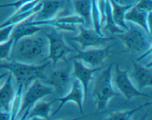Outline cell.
Segmentation results:
<instances>
[{
	"label": "cell",
	"instance_id": "6da1fadb",
	"mask_svg": "<svg viewBox=\"0 0 152 120\" xmlns=\"http://www.w3.org/2000/svg\"><path fill=\"white\" fill-rule=\"evenodd\" d=\"M12 50L14 60L37 64L46 61L48 54V43L47 38L36 33L19 39L13 46Z\"/></svg>",
	"mask_w": 152,
	"mask_h": 120
},
{
	"label": "cell",
	"instance_id": "7a4b0ae2",
	"mask_svg": "<svg viewBox=\"0 0 152 120\" xmlns=\"http://www.w3.org/2000/svg\"><path fill=\"white\" fill-rule=\"evenodd\" d=\"M49 64L50 61L44 62L42 64H30L13 60L0 64V69L9 71L18 85H22L24 88H27L36 80L46 79L44 72Z\"/></svg>",
	"mask_w": 152,
	"mask_h": 120
},
{
	"label": "cell",
	"instance_id": "3957f363",
	"mask_svg": "<svg viewBox=\"0 0 152 120\" xmlns=\"http://www.w3.org/2000/svg\"><path fill=\"white\" fill-rule=\"evenodd\" d=\"M115 63L105 66L95 81L94 87L92 91V97L96 106L95 114L101 113L106 109L108 102L115 97H120L121 94L114 89L112 83L113 66Z\"/></svg>",
	"mask_w": 152,
	"mask_h": 120
},
{
	"label": "cell",
	"instance_id": "277c9868",
	"mask_svg": "<svg viewBox=\"0 0 152 120\" xmlns=\"http://www.w3.org/2000/svg\"><path fill=\"white\" fill-rule=\"evenodd\" d=\"M128 29L123 33L117 34L118 38L125 45L126 52L143 53L151 48V36L138 25L129 22Z\"/></svg>",
	"mask_w": 152,
	"mask_h": 120
},
{
	"label": "cell",
	"instance_id": "5b68a950",
	"mask_svg": "<svg viewBox=\"0 0 152 120\" xmlns=\"http://www.w3.org/2000/svg\"><path fill=\"white\" fill-rule=\"evenodd\" d=\"M53 93V88L48 86L39 81L36 80L31 83L25 94L22 95V104L17 117L20 119H26L27 115L30 109L35 103L42 100L45 97L52 94Z\"/></svg>",
	"mask_w": 152,
	"mask_h": 120
},
{
	"label": "cell",
	"instance_id": "8992f818",
	"mask_svg": "<svg viewBox=\"0 0 152 120\" xmlns=\"http://www.w3.org/2000/svg\"><path fill=\"white\" fill-rule=\"evenodd\" d=\"M44 35L48 43V54L46 60L52 61L54 66L60 60L68 63L67 56L69 53L74 52V50L68 47L65 43L62 34L53 28L50 32H45Z\"/></svg>",
	"mask_w": 152,
	"mask_h": 120
},
{
	"label": "cell",
	"instance_id": "52a82bcc",
	"mask_svg": "<svg viewBox=\"0 0 152 120\" xmlns=\"http://www.w3.org/2000/svg\"><path fill=\"white\" fill-rule=\"evenodd\" d=\"M34 17V15H33L27 19L26 22L28 24L51 27L59 31L76 32L77 25L84 24V20L78 15L60 16L48 20H33Z\"/></svg>",
	"mask_w": 152,
	"mask_h": 120
},
{
	"label": "cell",
	"instance_id": "ba28073f",
	"mask_svg": "<svg viewBox=\"0 0 152 120\" xmlns=\"http://www.w3.org/2000/svg\"><path fill=\"white\" fill-rule=\"evenodd\" d=\"M129 70H122L118 64L115 66V73H114V83L117 89L126 100L130 101L132 99L136 97H146L150 98V96L142 91H139L132 82L129 75Z\"/></svg>",
	"mask_w": 152,
	"mask_h": 120
},
{
	"label": "cell",
	"instance_id": "9c48e42d",
	"mask_svg": "<svg viewBox=\"0 0 152 120\" xmlns=\"http://www.w3.org/2000/svg\"><path fill=\"white\" fill-rule=\"evenodd\" d=\"M78 28L80 30L78 35L69 38V40L78 43L83 50L88 48H98L113 40V38H106L99 35L92 28L85 27L82 24H79Z\"/></svg>",
	"mask_w": 152,
	"mask_h": 120
},
{
	"label": "cell",
	"instance_id": "30bf717a",
	"mask_svg": "<svg viewBox=\"0 0 152 120\" xmlns=\"http://www.w3.org/2000/svg\"><path fill=\"white\" fill-rule=\"evenodd\" d=\"M112 46H108L105 48H91L86 50H79L74 47V50L77 52V55L71 57L73 60H79L90 65L92 68L96 67L102 64L108 57Z\"/></svg>",
	"mask_w": 152,
	"mask_h": 120
},
{
	"label": "cell",
	"instance_id": "8fae6325",
	"mask_svg": "<svg viewBox=\"0 0 152 120\" xmlns=\"http://www.w3.org/2000/svg\"><path fill=\"white\" fill-rule=\"evenodd\" d=\"M41 9L34 14L36 20H48L68 14L63 0H41ZM33 19V20H34Z\"/></svg>",
	"mask_w": 152,
	"mask_h": 120
},
{
	"label": "cell",
	"instance_id": "7c38bea8",
	"mask_svg": "<svg viewBox=\"0 0 152 120\" xmlns=\"http://www.w3.org/2000/svg\"><path fill=\"white\" fill-rule=\"evenodd\" d=\"M54 101H58L60 103H59L56 110H55L54 112L52 114V116H55L56 114L59 113L61 109H62V107L68 102H73L75 104H77L80 112L82 114H83V104L85 103L84 93H83V86H82L80 81L77 79L74 80L72 81V83H71V88L68 91V93L65 95L56 99Z\"/></svg>",
	"mask_w": 152,
	"mask_h": 120
},
{
	"label": "cell",
	"instance_id": "4fadbf2b",
	"mask_svg": "<svg viewBox=\"0 0 152 120\" xmlns=\"http://www.w3.org/2000/svg\"><path fill=\"white\" fill-rule=\"evenodd\" d=\"M46 83L53 88V92L59 97H62L68 93L71 88L72 79L68 70L56 69L46 78Z\"/></svg>",
	"mask_w": 152,
	"mask_h": 120
},
{
	"label": "cell",
	"instance_id": "5bb4252c",
	"mask_svg": "<svg viewBox=\"0 0 152 120\" xmlns=\"http://www.w3.org/2000/svg\"><path fill=\"white\" fill-rule=\"evenodd\" d=\"M104 67H94L91 69V68L85 66L84 63L81 60H74V63H73L72 75L75 78V79L80 81L83 86L85 103H86V98H87L89 84H90L91 81L94 80V75L96 72L102 70Z\"/></svg>",
	"mask_w": 152,
	"mask_h": 120
},
{
	"label": "cell",
	"instance_id": "9a60e30c",
	"mask_svg": "<svg viewBox=\"0 0 152 120\" xmlns=\"http://www.w3.org/2000/svg\"><path fill=\"white\" fill-rule=\"evenodd\" d=\"M135 83V86L142 91L152 86V71L151 68L145 67L137 62L132 60V72L129 75Z\"/></svg>",
	"mask_w": 152,
	"mask_h": 120
},
{
	"label": "cell",
	"instance_id": "2e32d148",
	"mask_svg": "<svg viewBox=\"0 0 152 120\" xmlns=\"http://www.w3.org/2000/svg\"><path fill=\"white\" fill-rule=\"evenodd\" d=\"M151 12H145L138 9L134 5L126 12L125 20L128 22H132L138 25L151 36Z\"/></svg>",
	"mask_w": 152,
	"mask_h": 120
},
{
	"label": "cell",
	"instance_id": "e0dca14e",
	"mask_svg": "<svg viewBox=\"0 0 152 120\" xmlns=\"http://www.w3.org/2000/svg\"><path fill=\"white\" fill-rule=\"evenodd\" d=\"M15 91L13 84V76L11 73L9 72L5 83L0 88V111L10 112Z\"/></svg>",
	"mask_w": 152,
	"mask_h": 120
},
{
	"label": "cell",
	"instance_id": "ac0fdd59",
	"mask_svg": "<svg viewBox=\"0 0 152 120\" xmlns=\"http://www.w3.org/2000/svg\"><path fill=\"white\" fill-rule=\"evenodd\" d=\"M48 29V27L45 26H37V25L28 24L26 20L20 23L15 24L11 32L10 38L13 39V46L16 44L18 41L24 37L29 36L39 32L42 30Z\"/></svg>",
	"mask_w": 152,
	"mask_h": 120
},
{
	"label": "cell",
	"instance_id": "d6986e66",
	"mask_svg": "<svg viewBox=\"0 0 152 120\" xmlns=\"http://www.w3.org/2000/svg\"><path fill=\"white\" fill-rule=\"evenodd\" d=\"M77 15L84 20L86 27L92 28L91 0H71Z\"/></svg>",
	"mask_w": 152,
	"mask_h": 120
},
{
	"label": "cell",
	"instance_id": "ffe728a7",
	"mask_svg": "<svg viewBox=\"0 0 152 120\" xmlns=\"http://www.w3.org/2000/svg\"><path fill=\"white\" fill-rule=\"evenodd\" d=\"M53 103H55L54 100L52 102H45L42 100L38 101L30 109L26 119H49L51 106Z\"/></svg>",
	"mask_w": 152,
	"mask_h": 120
},
{
	"label": "cell",
	"instance_id": "44dd1931",
	"mask_svg": "<svg viewBox=\"0 0 152 120\" xmlns=\"http://www.w3.org/2000/svg\"><path fill=\"white\" fill-rule=\"evenodd\" d=\"M112 9L113 19L116 24L124 30L128 29V25L125 20V15L126 12L134 5V4L129 5H123L121 3H119L116 0H109Z\"/></svg>",
	"mask_w": 152,
	"mask_h": 120
},
{
	"label": "cell",
	"instance_id": "7402d4cb",
	"mask_svg": "<svg viewBox=\"0 0 152 120\" xmlns=\"http://www.w3.org/2000/svg\"><path fill=\"white\" fill-rule=\"evenodd\" d=\"M41 7L42 3L41 1H40L35 7H33L31 10H28V11H16V10L15 13L11 16H10L7 20L4 21L1 24H0V28L8 26V25L17 24L20 22L27 20L31 16L36 14L41 9Z\"/></svg>",
	"mask_w": 152,
	"mask_h": 120
},
{
	"label": "cell",
	"instance_id": "603a6c76",
	"mask_svg": "<svg viewBox=\"0 0 152 120\" xmlns=\"http://www.w3.org/2000/svg\"><path fill=\"white\" fill-rule=\"evenodd\" d=\"M105 23L103 26L105 29L109 31L111 35H117V34L123 33L125 30L120 27L117 26L114 22L113 19L112 9H111V4L109 0H106V7H105Z\"/></svg>",
	"mask_w": 152,
	"mask_h": 120
},
{
	"label": "cell",
	"instance_id": "cb8c5ba5",
	"mask_svg": "<svg viewBox=\"0 0 152 120\" xmlns=\"http://www.w3.org/2000/svg\"><path fill=\"white\" fill-rule=\"evenodd\" d=\"M151 105V103H146L141 105L140 106H138L136 109H132V110L123 111H111L110 112L108 117L105 118L106 120H130L132 119L134 115L138 111L141 110L142 108L147 107Z\"/></svg>",
	"mask_w": 152,
	"mask_h": 120
},
{
	"label": "cell",
	"instance_id": "d4e9b609",
	"mask_svg": "<svg viewBox=\"0 0 152 120\" xmlns=\"http://www.w3.org/2000/svg\"><path fill=\"white\" fill-rule=\"evenodd\" d=\"M23 86L19 85L17 90L15 91L14 97H13V101H12L11 106H10V119L13 120L17 118L18 114H19V110L21 108V104H22V98L23 95Z\"/></svg>",
	"mask_w": 152,
	"mask_h": 120
},
{
	"label": "cell",
	"instance_id": "484cf974",
	"mask_svg": "<svg viewBox=\"0 0 152 120\" xmlns=\"http://www.w3.org/2000/svg\"><path fill=\"white\" fill-rule=\"evenodd\" d=\"M13 47V39L10 38L7 41L0 44V60H10L12 49Z\"/></svg>",
	"mask_w": 152,
	"mask_h": 120
},
{
	"label": "cell",
	"instance_id": "4316f807",
	"mask_svg": "<svg viewBox=\"0 0 152 120\" xmlns=\"http://www.w3.org/2000/svg\"><path fill=\"white\" fill-rule=\"evenodd\" d=\"M14 25H8L0 28V44L7 41L10 38L11 32Z\"/></svg>",
	"mask_w": 152,
	"mask_h": 120
},
{
	"label": "cell",
	"instance_id": "83f0119b",
	"mask_svg": "<svg viewBox=\"0 0 152 120\" xmlns=\"http://www.w3.org/2000/svg\"><path fill=\"white\" fill-rule=\"evenodd\" d=\"M96 5L100 15V23L102 28L105 24V7H106V0H96Z\"/></svg>",
	"mask_w": 152,
	"mask_h": 120
},
{
	"label": "cell",
	"instance_id": "f1b7e54d",
	"mask_svg": "<svg viewBox=\"0 0 152 120\" xmlns=\"http://www.w3.org/2000/svg\"><path fill=\"white\" fill-rule=\"evenodd\" d=\"M134 5L140 10L149 13L152 10V0H137Z\"/></svg>",
	"mask_w": 152,
	"mask_h": 120
},
{
	"label": "cell",
	"instance_id": "f546056e",
	"mask_svg": "<svg viewBox=\"0 0 152 120\" xmlns=\"http://www.w3.org/2000/svg\"><path fill=\"white\" fill-rule=\"evenodd\" d=\"M34 1V0H17L12 3H8V4H0V8H5V7H13L15 10H17L19 7H22L24 4L29 3L31 1Z\"/></svg>",
	"mask_w": 152,
	"mask_h": 120
},
{
	"label": "cell",
	"instance_id": "4dcf8cb0",
	"mask_svg": "<svg viewBox=\"0 0 152 120\" xmlns=\"http://www.w3.org/2000/svg\"><path fill=\"white\" fill-rule=\"evenodd\" d=\"M10 119V112H5L0 111V120H8Z\"/></svg>",
	"mask_w": 152,
	"mask_h": 120
},
{
	"label": "cell",
	"instance_id": "1f68e13d",
	"mask_svg": "<svg viewBox=\"0 0 152 120\" xmlns=\"http://www.w3.org/2000/svg\"><path fill=\"white\" fill-rule=\"evenodd\" d=\"M9 72H5V73H3V74H0V82H1V80H2L4 78H5L8 75Z\"/></svg>",
	"mask_w": 152,
	"mask_h": 120
},
{
	"label": "cell",
	"instance_id": "d6a6232c",
	"mask_svg": "<svg viewBox=\"0 0 152 120\" xmlns=\"http://www.w3.org/2000/svg\"><path fill=\"white\" fill-rule=\"evenodd\" d=\"M117 1H118L119 3H122V0H117Z\"/></svg>",
	"mask_w": 152,
	"mask_h": 120
},
{
	"label": "cell",
	"instance_id": "836d02e7",
	"mask_svg": "<svg viewBox=\"0 0 152 120\" xmlns=\"http://www.w3.org/2000/svg\"><path fill=\"white\" fill-rule=\"evenodd\" d=\"M66 1L67 2H70V1H71V0H66Z\"/></svg>",
	"mask_w": 152,
	"mask_h": 120
},
{
	"label": "cell",
	"instance_id": "e575fe53",
	"mask_svg": "<svg viewBox=\"0 0 152 120\" xmlns=\"http://www.w3.org/2000/svg\"></svg>",
	"mask_w": 152,
	"mask_h": 120
}]
</instances>
